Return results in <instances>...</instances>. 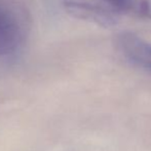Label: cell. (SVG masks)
I'll return each instance as SVG.
<instances>
[{"label": "cell", "mask_w": 151, "mask_h": 151, "mask_svg": "<svg viewBox=\"0 0 151 151\" xmlns=\"http://www.w3.org/2000/svg\"><path fill=\"white\" fill-rule=\"evenodd\" d=\"M28 30L23 6L14 0H0V56L12 55L22 45Z\"/></svg>", "instance_id": "obj_1"}, {"label": "cell", "mask_w": 151, "mask_h": 151, "mask_svg": "<svg viewBox=\"0 0 151 151\" xmlns=\"http://www.w3.org/2000/svg\"><path fill=\"white\" fill-rule=\"evenodd\" d=\"M66 9L82 20L111 25L123 14L121 0H62Z\"/></svg>", "instance_id": "obj_2"}, {"label": "cell", "mask_w": 151, "mask_h": 151, "mask_svg": "<svg viewBox=\"0 0 151 151\" xmlns=\"http://www.w3.org/2000/svg\"><path fill=\"white\" fill-rule=\"evenodd\" d=\"M118 47L134 66L151 74V44L132 32H123L117 39Z\"/></svg>", "instance_id": "obj_3"}, {"label": "cell", "mask_w": 151, "mask_h": 151, "mask_svg": "<svg viewBox=\"0 0 151 151\" xmlns=\"http://www.w3.org/2000/svg\"><path fill=\"white\" fill-rule=\"evenodd\" d=\"M123 12L151 19V0H121Z\"/></svg>", "instance_id": "obj_4"}]
</instances>
